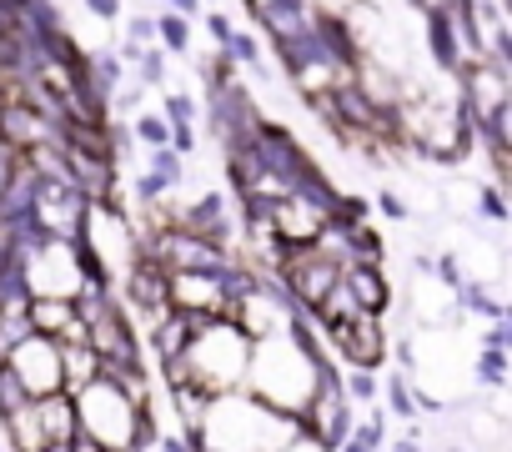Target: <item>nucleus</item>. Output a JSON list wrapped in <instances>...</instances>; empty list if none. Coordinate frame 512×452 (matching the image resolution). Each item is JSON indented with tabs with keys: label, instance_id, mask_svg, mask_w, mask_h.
Returning <instances> with one entry per match:
<instances>
[{
	"label": "nucleus",
	"instance_id": "obj_1",
	"mask_svg": "<svg viewBox=\"0 0 512 452\" xmlns=\"http://www.w3.org/2000/svg\"><path fill=\"white\" fill-rule=\"evenodd\" d=\"M342 287L352 292V302H357L362 312H382V307H387V282H382V272H377L372 257L347 262V267H342Z\"/></svg>",
	"mask_w": 512,
	"mask_h": 452
},
{
	"label": "nucleus",
	"instance_id": "obj_2",
	"mask_svg": "<svg viewBox=\"0 0 512 452\" xmlns=\"http://www.w3.org/2000/svg\"><path fill=\"white\" fill-rule=\"evenodd\" d=\"M31 337H36V327H31V307H26V297L0 302V362L16 357Z\"/></svg>",
	"mask_w": 512,
	"mask_h": 452
},
{
	"label": "nucleus",
	"instance_id": "obj_3",
	"mask_svg": "<svg viewBox=\"0 0 512 452\" xmlns=\"http://www.w3.org/2000/svg\"><path fill=\"white\" fill-rule=\"evenodd\" d=\"M31 392H26V382L16 377V367L11 362H0V417L6 422H16V417H26L31 412Z\"/></svg>",
	"mask_w": 512,
	"mask_h": 452
},
{
	"label": "nucleus",
	"instance_id": "obj_4",
	"mask_svg": "<svg viewBox=\"0 0 512 452\" xmlns=\"http://www.w3.org/2000/svg\"><path fill=\"white\" fill-rule=\"evenodd\" d=\"M427 41L442 66H457V36H452V16L442 6H427Z\"/></svg>",
	"mask_w": 512,
	"mask_h": 452
},
{
	"label": "nucleus",
	"instance_id": "obj_5",
	"mask_svg": "<svg viewBox=\"0 0 512 452\" xmlns=\"http://www.w3.org/2000/svg\"><path fill=\"white\" fill-rule=\"evenodd\" d=\"M156 36H161V46H166V51H191V26H186V16H181V11L161 16V21H156Z\"/></svg>",
	"mask_w": 512,
	"mask_h": 452
},
{
	"label": "nucleus",
	"instance_id": "obj_6",
	"mask_svg": "<svg viewBox=\"0 0 512 452\" xmlns=\"http://www.w3.org/2000/svg\"><path fill=\"white\" fill-rule=\"evenodd\" d=\"M131 136H141L146 146H171V121H166V116H141V121L131 126Z\"/></svg>",
	"mask_w": 512,
	"mask_h": 452
},
{
	"label": "nucleus",
	"instance_id": "obj_7",
	"mask_svg": "<svg viewBox=\"0 0 512 452\" xmlns=\"http://www.w3.org/2000/svg\"><path fill=\"white\" fill-rule=\"evenodd\" d=\"M342 392H347L352 402H372V397H377V377H372V367H352Z\"/></svg>",
	"mask_w": 512,
	"mask_h": 452
},
{
	"label": "nucleus",
	"instance_id": "obj_8",
	"mask_svg": "<svg viewBox=\"0 0 512 452\" xmlns=\"http://www.w3.org/2000/svg\"><path fill=\"white\" fill-rule=\"evenodd\" d=\"M136 76H141L146 86H161V81H166V56H161V51H141V56H136Z\"/></svg>",
	"mask_w": 512,
	"mask_h": 452
},
{
	"label": "nucleus",
	"instance_id": "obj_9",
	"mask_svg": "<svg viewBox=\"0 0 512 452\" xmlns=\"http://www.w3.org/2000/svg\"><path fill=\"white\" fill-rule=\"evenodd\" d=\"M151 171L166 176V181L176 186V181H181V161H176V151H171V146H151Z\"/></svg>",
	"mask_w": 512,
	"mask_h": 452
},
{
	"label": "nucleus",
	"instance_id": "obj_10",
	"mask_svg": "<svg viewBox=\"0 0 512 452\" xmlns=\"http://www.w3.org/2000/svg\"><path fill=\"white\" fill-rule=\"evenodd\" d=\"M502 372H507L502 347H487V352H482V362H477V377H482V382H492V387H502Z\"/></svg>",
	"mask_w": 512,
	"mask_h": 452
},
{
	"label": "nucleus",
	"instance_id": "obj_11",
	"mask_svg": "<svg viewBox=\"0 0 512 452\" xmlns=\"http://www.w3.org/2000/svg\"><path fill=\"white\" fill-rule=\"evenodd\" d=\"M462 292V302L472 307V312H482V317H502V302H492L482 287H457Z\"/></svg>",
	"mask_w": 512,
	"mask_h": 452
},
{
	"label": "nucleus",
	"instance_id": "obj_12",
	"mask_svg": "<svg viewBox=\"0 0 512 452\" xmlns=\"http://www.w3.org/2000/svg\"><path fill=\"white\" fill-rule=\"evenodd\" d=\"M387 402H392V412L412 417V392H407V382H402V377H392V382H387Z\"/></svg>",
	"mask_w": 512,
	"mask_h": 452
},
{
	"label": "nucleus",
	"instance_id": "obj_13",
	"mask_svg": "<svg viewBox=\"0 0 512 452\" xmlns=\"http://www.w3.org/2000/svg\"><path fill=\"white\" fill-rule=\"evenodd\" d=\"M191 116H196L191 96H171V101H166V121H171V126H186Z\"/></svg>",
	"mask_w": 512,
	"mask_h": 452
},
{
	"label": "nucleus",
	"instance_id": "obj_14",
	"mask_svg": "<svg viewBox=\"0 0 512 452\" xmlns=\"http://www.w3.org/2000/svg\"><path fill=\"white\" fill-rule=\"evenodd\" d=\"M166 186H171V181H166V176H156V171H146V176H141V181H136V196H141V201H156V196H161V191H166Z\"/></svg>",
	"mask_w": 512,
	"mask_h": 452
},
{
	"label": "nucleus",
	"instance_id": "obj_15",
	"mask_svg": "<svg viewBox=\"0 0 512 452\" xmlns=\"http://www.w3.org/2000/svg\"><path fill=\"white\" fill-rule=\"evenodd\" d=\"M352 447H382V417H367L362 432L352 437Z\"/></svg>",
	"mask_w": 512,
	"mask_h": 452
},
{
	"label": "nucleus",
	"instance_id": "obj_16",
	"mask_svg": "<svg viewBox=\"0 0 512 452\" xmlns=\"http://www.w3.org/2000/svg\"><path fill=\"white\" fill-rule=\"evenodd\" d=\"M96 76H101V86L111 91V86L121 81V66H116V56H101V61H96Z\"/></svg>",
	"mask_w": 512,
	"mask_h": 452
},
{
	"label": "nucleus",
	"instance_id": "obj_17",
	"mask_svg": "<svg viewBox=\"0 0 512 452\" xmlns=\"http://www.w3.org/2000/svg\"><path fill=\"white\" fill-rule=\"evenodd\" d=\"M86 11L101 16V21H116L121 16V0H86Z\"/></svg>",
	"mask_w": 512,
	"mask_h": 452
},
{
	"label": "nucleus",
	"instance_id": "obj_18",
	"mask_svg": "<svg viewBox=\"0 0 512 452\" xmlns=\"http://www.w3.org/2000/svg\"><path fill=\"white\" fill-rule=\"evenodd\" d=\"M482 211H487L492 221H507V201H502L497 191H482Z\"/></svg>",
	"mask_w": 512,
	"mask_h": 452
},
{
	"label": "nucleus",
	"instance_id": "obj_19",
	"mask_svg": "<svg viewBox=\"0 0 512 452\" xmlns=\"http://www.w3.org/2000/svg\"><path fill=\"white\" fill-rule=\"evenodd\" d=\"M151 36H156V21H146V16H136V21H131V41H136V46H146Z\"/></svg>",
	"mask_w": 512,
	"mask_h": 452
},
{
	"label": "nucleus",
	"instance_id": "obj_20",
	"mask_svg": "<svg viewBox=\"0 0 512 452\" xmlns=\"http://www.w3.org/2000/svg\"><path fill=\"white\" fill-rule=\"evenodd\" d=\"M437 277H442L447 287H462V272H457V262H452V257H442V262H437Z\"/></svg>",
	"mask_w": 512,
	"mask_h": 452
},
{
	"label": "nucleus",
	"instance_id": "obj_21",
	"mask_svg": "<svg viewBox=\"0 0 512 452\" xmlns=\"http://www.w3.org/2000/svg\"><path fill=\"white\" fill-rule=\"evenodd\" d=\"M507 337H512V327H507V322L497 317V327L487 332V342H482V347H502V352H507Z\"/></svg>",
	"mask_w": 512,
	"mask_h": 452
},
{
	"label": "nucleus",
	"instance_id": "obj_22",
	"mask_svg": "<svg viewBox=\"0 0 512 452\" xmlns=\"http://www.w3.org/2000/svg\"><path fill=\"white\" fill-rule=\"evenodd\" d=\"M377 206H382V211H387V216H397V221H402V216H407V206H402V201H397V196H392V191H382V196H377Z\"/></svg>",
	"mask_w": 512,
	"mask_h": 452
},
{
	"label": "nucleus",
	"instance_id": "obj_23",
	"mask_svg": "<svg viewBox=\"0 0 512 452\" xmlns=\"http://www.w3.org/2000/svg\"><path fill=\"white\" fill-rule=\"evenodd\" d=\"M206 26H211V36H216V46H226V36H231V21H226V16H211Z\"/></svg>",
	"mask_w": 512,
	"mask_h": 452
},
{
	"label": "nucleus",
	"instance_id": "obj_24",
	"mask_svg": "<svg viewBox=\"0 0 512 452\" xmlns=\"http://www.w3.org/2000/svg\"><path fill=\"white\" fill-rule=\"evenodd\" d=\"M11 171H16V161H11V151H0V186L11 181Z\"/></svg>",
	"mask_w": 512,
	"mask_h": 452
},
{
	"label": "nucleus",
	"instance_id": "obj_25",
	"mask_svg": "<svg viewBox=\"0 0 512 452\" xmlns=\"http://www.w3.org/2000/svg\"><path fill=\"white\" fill-rule=\"evenodd\" d=\"M171 11H181V16H196V11H201V0H171Z\"/></svg>",
	"mask_w": 512,
	"mask_h": 452
},
{
	"label": "nucleus",
	"instance_id": "obj_26",
	"mask_svg": "<svg viewBox=\"0 0 512 452\" xmlns=\"http://www.w3.org/2000/svg\"><path fill=\"white\" fill-rule=\"evenodd\" d=\"M0 6H26V0H0Z\"/></svg>",
	"mask_w": 512,
	"mask_h": 452
},
{
	"label": "nucleus",
	"instance_id": "obj_27",
	"mask_svg": "<svg viewBox=\"0 0 512 452\" xmlns=\"http://www.w3.org/2000/svg\"><path fill=\"white\" fill-rule=\"evenodd\" d=\"M412 6H422V11H427V6H432V0H412Z\"/></svg>",
	"mask_w": 512,
	"mask_h": 452
}]
</instances>
